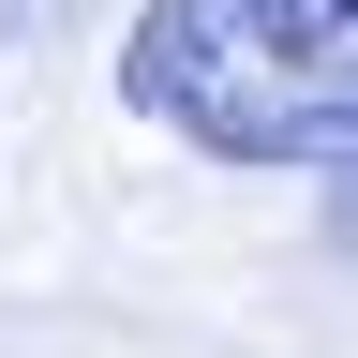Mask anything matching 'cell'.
Returning a JSON list of instances; mask_svg holds the SVG:
<instances>
[{"mask_svg": "<svg viewBox=\"0 0 358 358\" xmlns=\"http://www.w3.org/2000/svg\"><path fill=\"white\" fill-rule=\"evenodd\" d=\"M329 239L358 254V150H343V179H329Z\"/></svg>", "mask_w": 358, "mask_h": 358, "instance_id": "2", "label": "cell"}, {"mask_svg": "<svg viewBox=\"0 0 358 358\" xmlns=\"http://www.w3.org/2000/svg\"><path fill=\"white\" fill-rule=\"evenodd\" d=\"M120 105L194 164H343L358 150V0H150Z\"/></svg>", "mask_w": 358, "mask_h": 358, "instance_id": "1", "label": "cell"}]
</instances>
